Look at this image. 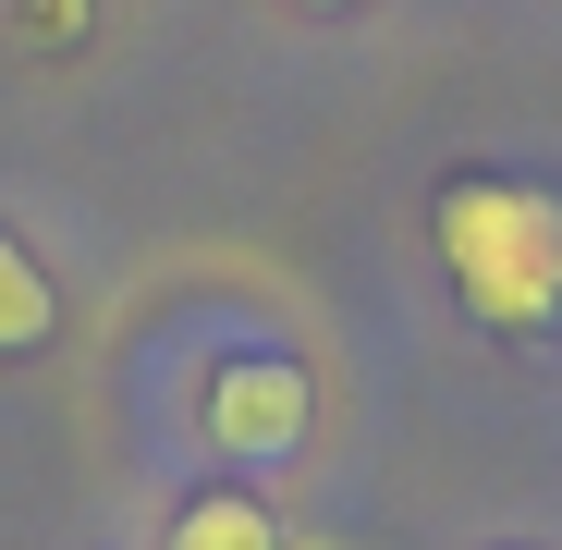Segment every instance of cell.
Wrapping results in <instances>:
<instances>
[{
	"label": "cell",
	"instance_id": "1",
	"mask_svg": "<svg viewBox=\"0 0 562 550\" xmlns=\"http://www.w3.org/2000/svg\"><path fill=\"white\" fill-rule=\"evenodd\" d=\"M440 269H452L477 330L538 343L562 318V197L550 183H502V171L440 183Z\"/></svg>",
	"mask_w": 562,
	"mask_h": 550
},
{
	"label": "cell",
	"instance_id": "2",
	"mask_svg": "<svg viewBox=\"0 0 562 550\" xmlns=\"http://www.w3.org/2000/svg\"><path fill=\"white\" fill-rule=\"evenodd\" d=\"M196 428H209L221 465H294L306 428H318V380L294 355H233L221 380L196 392Z\"/></svg>",
	"mask_w": 562,
	"mask_h": 550
},
{
	"label": "cell",
	"instance_id": "3",
	"mask_svg": "<svg viewBox=\"0 0 562 550\" xmlns=\"http://www.w3.org/2000/svg\"><path fill=\"white\" fill-rule=\"evenodd\" d=\"M171 550H281V526H269L257 490H196L171 514Z\"/></svg>",
	"mask_w": 562,
	"mask_h": 550
},
{
	"label": "cell",
	"instance_id": "4",
	"mask_svg": "<svg viewBox=\"0 0 562 550\" xmlns=\"http://www.w3.org/2000/svg\"><path fill=\"white\" fill-rule=\"evenodd\" d=\"M49 318H61V294H49V269L0 233V355H37L49 343Z\"/></svg>",
	"mask_w": 562,
	"mask_h": 550
}]
</instances>
